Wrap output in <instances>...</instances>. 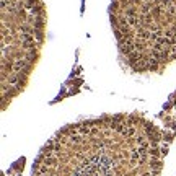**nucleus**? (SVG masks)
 <instances>
[{"label":"nucleus","instance_id":"1","mask_svg":"<svg viewBox=\"0 0 176 176\" xmlns=\"http://www.w3.org/2000/svg\"><path fill=\"white\" fill-rule=\"evenodd\" d=\"M163 132L140 113H118L67 124L33 161L29 176H160Z\"/></svg>","mask_w":176,"mask_h":176},{"label":"nucleus","instance_id":"3","mask_svg":"<svg viewBox=\"0 0 176 176\" xmlns=\"http://www.w3.org/2000/svg\"><path fill=\"white\" fill-rule=\"evenodd\" d=\"M2 2V111L25 91L41 57L47 31L42 0Z\"/></svg>","mask_w":176,"mask_h":176},{"label":"nucleus","instance_id":"2","mask_svg":"<svg viewBox=\"0 0 176 176\" xmlns=\"http://www.w3.org/2000/svg\"><path fill=\"white\" fill-rule=\"evenodd\" d=\"M109 21L131 74H163L176 61V0H111Z\"/></svg>","mask_w":176,"mask_h":176}]
</instances>
